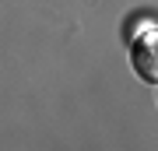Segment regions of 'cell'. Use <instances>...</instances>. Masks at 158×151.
<instances>
[{"mask_svg":"<svg viewBox=\"0 0 158 151\" xmlns=\"http://www.w3.org/2000/svg\"><path fill=\"white\" fill-rule=\"evenodd\" d=\"M134 70L144 81H158V25H151V32L134 42Z\"/></svg>","mask_w":158,"mask_h":151,"instance_id":"cell-1","label":"cell"}]
</instances>
